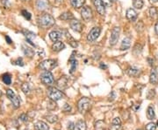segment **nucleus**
I'll use <instances>...</instances> for the list:
<instances>
[{
	"instance_id": "53",
	"label": "nucleus",
	"mask_w": 158,
	"mask_h": 130,
	"mask_svg": "<svg viewBox=\"0 0 158 130\" xmlns=\"http://www.w3.org/2000/svg\"><path fill=\"white\" fill-rule=\"evenodd\" d=\"M151 2H158V0H150Z\"/></svg>"
},
{
	"instance_id": "42",
	"label": "nucleus",
	"mask_w": 158,
	"mask_h": 130,
	"mask_svg": "<svg viewBox=\"0 0 158 130\" xmlns=\"http://www.w3.org/2000/svg\"><path fill=\"white\" fill-rule=\"evenodd\" d=\"M74 127H75V124L72 122V121H69L68 123V130H74Z\"/></svg>"
},
{
	"instance_id": "5",
	"label": "nucleus",
	"mask_w": 158,
	"mask_h": 130,
	"mask_svg": "<svg viewBox=\"0 0 158 130\" xmlns=\"http://www.w3.org/2000/svg\"><path fill=\"white\" fill-rule=\"evenodd\" d=\"M40 80L46 86H52L55 82L54 76L49 71H45L40 74Z\"/></svg>"
},
{
	"instance_id": "48",
	"label": "nucleus",
	"mask_w": 158,
	"mask_h": 130,
	"mask_svg": "<svg viewBox=\"0 0 158 130\" xmlns=\"http://www.w3.org/2000/svg\"><path fill=\"white\" fill-rule=\"evenodd\" d=\"M99 67H100L101 69H106V68H107V66H106L105 64H104V63H101L100 66H99Z\"/></svg>"
},
{
	"instance_id": "40",
	"label": "nucleus",
	"mask_w": 158,
	"mask_h": 130,
	"mask_svg": "<svg viewBox=\"0 0 158 130\" xmlns=\"http://www.w3.org/2000/svg\"><path fill=\"white\" fill-rule=\"evenodd\" d=\"M62 110H63V112H70L71 111L70 105H69L68 103H65L64 106H63V108H62Z\"/></svg>"
},
{
	"instance_id": "38",
	"label": "nucleus",
	"mask_w": 158,
	"mask_h": 130,
	"mask_svg": "<svg viewBox=\"0 0 158 130\" xmlns=\"http://www.w3.org/2000/svg\"><path fill=\"white\" fill-rule=\"evenodd\" d=\"M13 65H16V66H24V62H23V59L22 58H18L16 60H14L12 62Z\"/></svg>"
},
{
	"instance_id": "45",
	"label": "nucleus",
	"mask_w": 158,
	"mask_h": 130,
	"mask_svg": "<svg viewBox=\"0 0 158 130\" xmlns=\"http://www.w3.org/2000/svg\"><path fill=\"white\" fill-rule=\"evenodd\" d=\"M0 1H1V3L4 4V7H6V5H8V6L10 5V2H9L8 0H0Z\"/></svg>"
},
{
	"instance_id": "12",
	"label": "nucleus",
	"mask_w": 158,
	"mask_h": 130,
	"mask_svg": "<svg viewBox=\"0 0 158 130\" xmlns=\"http://www.w3.org/2000/svg\"><path fill=\"white\" fill-rule=\"evenodd\" d=\"M56 86L59 87L60 89L63 90L69 87V79L67 76H62L59 79L56 81Z\"/></svg>"
},
{
	"instance_id": "18",
	"label": "nucleus",
	"mask_w": 158,
	"mask_h": 130,
	"mask_svg": "<svg viewBox=\"0 0 158 130\" xmlns=\"http://www.w3.org/2000/svg\"><path fill=\"white\" fill-rule=\"evenodd\" d=\"M62 33L60 32L59 31H53L49 33V38L53 41V42H57L60 41V39L61 38Z\"/></svg>"
},
{
	"instance_id": "44",
	"label": "nucleus",
	"mask_w": 158,
	"mask_h": 130,
	"mask_svg": "<svg viewBox=\"0 0 158 130\" xmlns=\"http://www.w3.org/2000/svg\"><path fill=\"white\" fill-rule=\"evenodd\" d=\"M38 54H39L40 57H44V56H45V52H44V50H43L42 48L39 49V51H38Z\"/></svg>"
},
{
	"instance_id": "28",
	"label": "nucleus",
	"mask_w": 158,
	"mask_h": 130,
	"mask_svg": "<svg viewBox=\"0 0 158 130\" xmlns=\"http://www.w3.org/2000/svg\"><path fill=\"white\" fill-rule=\"evenodd\" d=\"M46 120L50 122V123H55L58 121V117L57 115H55V114H48V115H46L45 116Z\"/></svg>"
},
{
	"instance_id": "33",
	"label": "nucleus",
	"mask_w": 158,
	"mask_h": 130,
	"mask_svg": "<svg viewBox=\"0 0 158 130\" xmlns=\"http://www.w3.org/2000/svg\"><path fill=\"white\" fill-rule=\"evenodd\" d=\"M133 5L136 9H141L143 6V0H133Z\"/></svg>"
},
{
	"instance_id": "17",
	"label": "nucleus",
	"mask_w": 158,
	"mask_h": 130,
	"mask_svg": "<svg viewBox=\"0 0 158 130\" xmlns=\"http://www.w3.org/2000/svg\"><path fill=\"white\" fill-rule=\"evenodd\" d=\"M22 51L24 53L25 55H26L29 58H33L34 56V50L32 49L31 47H29L27 45H22Z\"/></svg>"
},
{
	"instance_id": "27",
	"label": "nucleus",
	"mask_w": 158,
	"mask_h": 130,
	"mask_svg": "<svg viewBox=\"0 0 158 130\" xmlns=\"http://www.w3.org/2000/svg\"><path fill=\"white\" fill-rule=\"evenodd\" d=\"M147 117L148 120H154L156 117V113L154 111V108L152 107H148L147 109Z\"/></svg>"
},
{
	"instance_id": "22",
	"label": "nucleus",
	"mask_w": 158,
	"mask_h": 130,
	"mask_svg": "<svg viewBox=\"0 0 158 130\" xmlns=\"http://www.w3.org/2000/svg\"><path fill=\"white\" fill-rule=\"evenodd\" d=\"M149 81L151 84H154V85L158 84V74L156 69H153L151 71V74L149 75Z\"/></svg>"
},
{
	"instance_id": "47",
	"label": "nucleus",
	"mask_w": 158,
	"mask_h": 130,
	"mask_svg": "<svg viewBox=\"0 0 158 130\" xmlns=\"http://www.w3.org/2000/svg\"><path fill=\"white\" fill-rule=\"evenodd\" d=\"M5 40L7 41L8 44H12V40L11 39V38L9 37V36H5Z\"/></svg>"
},
{
	"instance_id": "30",
	"label": "nucleus",
	"mask_w": 158,
	"mask_h": 130,
	"mask_svg": "<svg viewBox=\"0 0 158 130\" xmlns=\"http://www.w3.org/2000/svg\"><path fill=\"white\" fill-rule=\"evenodd\" d=\"M21 89L23 91V93L26 95H28L29 93H31V87L28 83H24L21 87Z\"/></svg>"
},
{
	"instance_id": "7",
	"label": "nucleus",
	"mask_w": 158,
	"mask_h": 130,
	"mask_svg": "<svg viewBox=\"0 0 158 130\" xmlns=\"http://www.w3.org/2000/svg\"><path fill=\"white\" fill-rule=\"evenodd\" d=\"M100 33H101V28H99V27H93L90 31V32L88 33V35H87V40L89 42H93V41L97 40L98 38L99 37V35H100Z\"/></svg>"
},
{
	"instance_id": "4",
	"label": "nucleus",
	"mask_w": 158,
	"mask_h": 130,
	"mask_svg": "<svg viewBox=\"0 0 158 130\" xmlns=\"http://www.w3.org/2000/svg\"><path fill=\"white\" fill-rule=\"evenodd\" d=\"M78 108L79 112L83 114H84L86 112L91 108V101L88 98L86 97H83L79 100L78 103Z\"/></svg>"
},
{
	"instance_id": "41",
	"label": "nucleus",
	"mask_w": 158,
	"mask_h": 130,
	"mask_svg": "<svg viewBox=\"0 0 158 130\" xmlns=\"http://www.w3.org/2000/svg\"><path fill=\"white\" fill-rule=\"evenodd\" d=\"M20 119L22 121H24V122H26V121H28V118H27V116H26V113H22V114L20 116Z\"/></svg>"
},
{
	"instance_id": "14",
	"label": "nucleus",
	"mask_w": 158,
	"mask_h": 130,
	"mask_svg": "<svg viewBox=\"0 0 158 130\" xmlns=\"http://www.w3.org/2000/svg\"><path fill=\"white\" fill-rule=\"evenodd\" d=\"M49 1L48 0H37L36 1V7L39 11H46L49 8Z\"/></svg>"
},
{
	"instance_id": "36",
	"label": "nucleus",
	"mask_w": 158,
	"mask_h": 130,
	"mask_svg": "<svg viewBox=\"0 0 158 130\" xmlns=\"http://www.w3.org/2000/svg\"><path fill=\"white\" fill-rule=\"evenodd\" d=\"M48 104H49V105H48V108L50 109V110H53V109H55V108H56V101H55V100H50L48 101Z\"/></svg>"
},
{
	"instance_id": "10",
	"label": "nucleus",
	"mask_w": 158,
	"mask_h": 130,
	"mask_svg": "<svg viewBox=\"0 0 158 130\" xmlns=\"http://www.w3.org/2000/svg\"><path fill=\"white\" fill-rule=\"evenodd\" d=\"M92 3L100 15H105V4L102 0H92Z\"/></svg>"
},
{
	"instance_id": "46",
	"label": "nucleus",
	"mask_w": 158,
	"mask_h": 130,
	"mask_svg": "<svg viewBox=\"0 0 158 130\" xmlns=\"http://www.w3.org/2000/svg\"><path fill=\"white\" fill-rule=\"evenodd\" d=\"M104 3H105V5H110V4H112V0H102Z\"/></svg>"
},
{
	"instance_id": "20",
	"label": "nucleus",
	"mask_w": 158,
	"mask_h": 130,
	"mask_svg": "<svg viewBox=\"0 0 158 130\" xmlns=\"http://www.w3.org/2000/svg\"><path fill=\"white\" fill-rule=\"evenodd\" d=\"M64 48H65V45H64V43L61 42V41L55 42V43L53 44V46H52V50H53L54 52H56V53L61 52V51L63 50Z\"/></svg>"
},
{
	"instance_id": "54",
	"label": "nucleus",
	"mask_w": 158,
	"mask_h": 130,
	"mask_svg": "<svg viewBox=\"0 0 158 130\" xmlns=\"http://www.w3.org/2000/svg\"><path fill=\"white\" fill-rule=\"evenodd\" d=\"M115 1H116V0H112V2H113V3H114Z\"/></svg>"
},
{
	"instance_id": "24",
	"label": "nucleus",
	"mask_w": 158,
	"mask_h": 130,
	"mask_svg": "<svg viewBox=\"0 0 158 130\" xmlns=\"http://www.w3.org/2000/svg\"><path fill=\"white\" fill-rule=\"evenodd\" d=\"M59 19H61V20H64V21L72 20V19H74V15H73L70 12H63V13L60 16Z\"/></svg>"
},
{
	"instance_id": "56",
	"label": "nucleus",
	"mask_w": 158,
	"mask_h": 130,
	"mask_svg": "<svg viewBox=\"0 0 158 130\" xmlns=\"http://www.w3.org/2000/svg\"><path fill=\"white\" fill-rule=\"evenodd\" d=\"M139 130H141V129H139Z\"/></svg>"
},
{
	"instance_id": "11",
	"label": "nucleus",
	"mask_w": 158,
	"mask_h": 130,
	"mask_svg": "<svg viewBox=\"0 0 158 130\" xmlns=\"http://www.w3.org/2000/svg\"><path fill=\"white\" fill-rule=\"evenodd\" d=\"M69 25H70V28L76 32H81L83 31V24L78 20V19H72L69 23Z\"/></svg>"
},
{
	"instance_id": "16",
	"label": "nucleus",
	"mask_w": 158,
	"mask_h": 130,
	"mask_svg": "<svg viewBox=\"0 0 158 130\" xmlns=\"http://www.w3.org/2000/svg\"><path fill=\"white\" fill-rule=\"evenodd\" d=\"M65 35H66V38H67V41H68L69 45L71 47H73V48H77V47L78 46V41H77L74 38L72 37L69 32H65Z\"/></svg>"
},
{
	"instance_id": "43",
	"label": "nucleus",
	"mask_w": 158,
	"mask_h": 130,
	"mask_svg": "<svg viewBox=\"0 0 158 130\" xmlns=\"http://www.w3.org/2000/svg\"><path fill=\"white\" fill-rule=\"evenodd\" d=\"M155 94H156L155 90H150V91H149V93L148 94V99H152V98L155 96Z\"/></svg>"
},
{
	"instance_id": "55",
	"label": "nucleus",
	"mask_w": 158,
	"mask_h": 130,
	"mask_svg": "<svg viewBox=\"0 0 158 130\" xmlns=\"http://www.w3.org/2000/svg\"><path fill=\"white\" fill-rule=\"evenodd\" d=\"M157 126H158V121H157Z\"/></svg>"
},
{
	"instance_id": "52",
	"label": "nucleus",
	"mask_w": 158,
	"mask_h": 130,
	"mask_svg": "<svg viewBox=\"0 0 158 130\" xmlns=\"http://www.w3.org/2000/svg\"><path fill=\"white\" fill-rule=\"evenodd\" d=\"M58 3H61V2H63V0H56Z\"/></svg>"
},
{
	"instance_id": "8",
	"label": "nucleus",
	"mask_w": 158,
	"mask_h": 130,
	"mask_svg": "<svg viewBox=\"0 0 158 130\" xmlns=\"http://www.w3.org/2000/svg\"><path fill=\"white\" fill-rule=\"evenodd\" d=\"M119 33H120V28L116 26L113 27L112 32H111V36H110V45L111 46H114L117 44L119 38Z\"/></svg>"
},
{
	"instance_id": "23",
	"label": "nucleus",
	"mask_w": 158,
	"mask_h": 130,
	"mask_svg": "<svg viewBox=\"0 0 158 130\" xmlns=\"http://www.w3.org/2000/svg\"><path fill=\"white\" fill-rule=\"evenodd\" d=\"M34 128L36 130H49V127L48 126L47 123H45L44 121H38L35 123Z\"/></svg>"
},
{
	"instance_id": "50",
	"label": "nucleus",
	"mask_w": 158,
	"mask_h": 130,
	"mask_svg": "<svg viewBox=\"0 0 158 130\" xmlns=\"http://www.w3.org/2000/svg\"><path fill=\"white\" fill-rule=\"evenodd\" d=\"M138 109H140V105H136L135 107H134V110L135 111H137Z\"/></svg>"
},
{
	"instance_id": "51",
	"label": "nucleus",
	"mask_w": 158,
	"mask_h": 130,
	"mask_svg": "<svg viewBox=\"0 0 158 130\" xmlns=\"http://www.w3.org/2000/svg\"><path fill=\"white\" fill-rule=\"evenodd\" d=\"M156 32H157V33L158 34V23L156 25Z\"/></svg>"
},
{
	"instance_id": "9",
	"label": "nucleus",
	"mask_w": 158,
	"mask_h": 130,
	"mask_svg": "<svg viewBox=\"0 0 158 130\" xmlns=\"http://www.w3.org/2000/svg\"><path fill=\"white\" fill-rule=\"evenodd\" d=\"M81 16L83 19L84 21H91L92 17H93V14H92V10L91 9L90 6H84L83 7L82 11H81Z\"/></svg>"
},
{
	"instance_id": "6",
	"label": "nucleus",
	"mask_w": 158,
	"mask_h": 130,
	"mask_svg": "<svg viewBox=\"0 0 158 130\" xmlns=\"http://www.w3.org/2000/svg\"><path fill=\"white\" fill-rule=\"evenodd\" d=\"M6 95H7L8 99L11 100V102L12 103V106H13L15 108H20V99H19V97L15 94V93H14L12 89H8V90L6 91Z\"/></svg>"
},
{
	"instance_id": "39",
	"label": "nucleus",
	"mask_w": 158,
	"mask_h": 130,
	"mask_svg": "<svg viewBox=\"0 0 158 130\" xmlns=\"http://www.w3.org/2000/svg\"><path fill=\"white\" fill-rule=\"evenodd\" d=\"M112 125H115V126H120V125H121V121H120V119H119V118H118V117L114 118V119L113 120V121H112Z\"/></svg>"
},
{
	"instance_id": "1",
	"label": "nucleus",
	"mask_w": 158,
	"mask_h": 130,
	"mask_svg": "<svg viewBox=\"0 0 158 130\" xmlns=\"http://www.w3.org/2000/svg\"><path fill=\"white\" fill-rule=\"evenodd\" d=\"M55 19L48 13H44L38 18V24L43 29H48L55 25Z\"/></svg>"
},
{
	"instance_id": "19",
	"label": "nucleus",
	"mask_w": 158,
	"mask_h": 130,
	"mask_svg": "<svg viewBox=\"0 0 158 130\" xmlns=\"http://www.w3.org/2000/svg\"><path fill=\"white\" fill-rule=\"evenodd\" d=\"M69 65H70V71H69V73H70V74H73V73L77 70V67H78V60L75 58L74 55L72 54V55H71V58H70L69 60Z\"/></svg>"
},
{
	"instance_id": "35",
	"label": "nucleus",
	"mask_w": 158,
	"mask_h": 130,
	"mask_svg": "<svg viewBox=\"0 0 158 130\" xmlns=\"http://www.w3.org/2000/svg\"><path fill=\"white\" fill-rule=\"evenodd\" d=\"M21 14L23 15V17H24L25 19H26L27 20H30V19H31L32 15H31V13H30L29 12H27L26 10H22V11H21Z\"/></svg>"
},
{
	"instance_id": "34",
	"label": "nucleus",
	"mask_w": 158,
	"mask_h": 130,
	"mask_svg": "<svg viewBox=\"0 0 158 130\" xmlns=\"http://www.w3.org/2000/svg\"><path fill=\"white\" fill-rule=\"evenodd\" d=\"M135 29H136V31H137L138 32H141L144 30V24H143L142 21H139L138 23L136 24Z\"/></svg>"
},
{
	"instance_id": "21",
	"label": "nucleus",
	"mask_w": 158,
	"mask_h": 130,
	"mask_svg": "<svg viewBox=\"0 0 158 130\" xmlns=\"http://www.w3.org/2000/svg\"><path fill=\"white\" fill-rule=\"evenodd\" d=\"M140 73H141V71L137 68V67H135V66H132V67H130L128 70H127V74L129 76H131V77H135V78H136V77H139L140 74Z\"/></svg>"
},
{
	"instance_id": "49",
	"label": "nucleus",
	"mask_w": 158,
	"mask_h": 130,
	"mask_svg": "<svg viewBox=\"0 0 158 130\" xmlns=\"http://www.w3.org/2000/svg\"><path fill=\"white\" fill-rule=\"evenodd\" d=\"M148 60L149 61V65H150V66H153V65H154V60H153V59H151V58H148Z\"/></svg>"
},
{
	"instance_id": "31",
	"label": "nucleus",
	"mask_w": 158,
	"mask_h": 130,
	"mask_svg": "<svg viewBox=\"0 0 158 130\" xmlns=\"http://www.w3.org/2000/svg\"><path fill=\"white\" fill-rule=\"evenodd\" d=\"M2 79L5 85H11V83H12V77L9 74H5L3 75Z\"/></svg>"
},
{
	"instance_id": "15",
	"label": "nucleus",
	"mask_w": 158,
	"mask_h": 130,
	"mask_svg": "<svg viewBox=\"0 0 158 130\" xmlns=\"http://www.w3.org/2000/svg\"><path fill=\"white\" fill-rule=\"evenodd\" d=\"M131 46V38L129 37H126L123 38L121 45H120V50L125 51V50H128Z\"/></svg>"
},
{
	"instance_id": "32",
	"label": "nucleus",
	"mask_w": 158,
	"mask_h": 130,
	"mask_svg": "<svg viewBox=\"0 0 158 130\" xmlns=\"http://www.w3.org/2000/svg\"><path fill=\"white\" fill-rule=\"evenodd\" d=\"M105 122L103 121H98L95 123V130H105Z\"/></svg>"
},
{
	"instance_id": "29",
	"label": "nucleus",
	"mask_w": 158,
	"mask_h": 130,
	"mask_svg": "<svg viewBox=\"0 0 158 130\" xmlns=\"http://www.w3.org/2000/svg\"><path fill=\"white\" fill-rule=\"evenodd\" d=\"M148 13L152 19H156L157 18V10L156 7H150L148 10Z\"/></svg>"
},
{
	"instance_id": "26",
	"label": "nucleus",
	"mask_w": 158,
	"mask_h": 130,
	"mask_svg": "<svg viewBox=\"0 0 158 130\" xmlns=\"http://www.w3.org/2000/svg\"><path fill=\"white\" fill-rule=\"evenodd\" d=\"M85 3V0H70V4L71 5L76 8V9H78L80 7H82Z\"/></svg>"
},
{
	"instance_id": "37",
	"label": "nucleus",
	"mask_w": 158,
	"mask_h": 130,
	"mask_svg": "<svg viewBox=\"0 0 158 130\" xmlns=\"http://www.w3.org/2000/svg\"><path fill=\"white\" fill-rule=\"evenodd\" d=\"M146 130H157V125L153 122H150L146 125Z\"/></svg>"
},
{
	"instance_id": "25",
	"label": "nucleus",
	"mask_w": 158,
	"mask_h": 130,
	"mask_svg": "<svg viewBox=\"0 0 158 130\" xmlns=\"http://www.w3.org/2000/svg\"><path fill=\"white\" fill-rule=\"evenodd\" d=\"M74 130H86V123L83 120H79L75 124Z\"/></svg>"
},
{
	"instance_id": "13",
	"label": "nucleus",
	"mask_w": 158,
	"mask_h": 130,
	"mask_svg": "<svg viewBox=\"0 0 158 130\" xmlns=\"http://www.w3.org/2000/svg\"><path fill=\"white\" fill-rule=\"evenodd\" d=\"M126 17L131 22H135L137 18H138V14L136 12V11L133 8H129L127 10V13H126Z\"/></svg>"
},
{
	"instance_id": "2",
	"label": "nucleus",
	"mask_w": 158,
	"mask_h": 130,
	"mask_svg": "<svg viewBox=\"0 0 158 130\" xmlns=\"http://www.w3.org/2000/svg\"><path fill=\"white\" fill-rule=\"evenodd\" d=\"M48 95L50 100H55V101L61 100L64 96L63 93H61L59 89H57L56 87H50L48 88Z\"/></svg>"
},
{
	"instance_id": "3",
	"label": "nucleus",
	"mask_w": 158,
	"mask_h": 130,
	"mask_svg": "<svg viewBox=\"0 0 158 130\" xmlns=\"http://www.w3.org/2000/svg\"><path fill=\"white\" fill-rule=\"evenodd\" d=\"M40 68L44 71H51L57 66V61L55 59H46L40 62Z\"/></svg>"
}]
</instances>
